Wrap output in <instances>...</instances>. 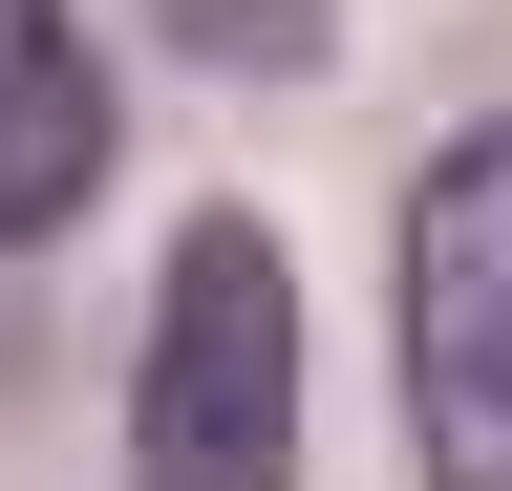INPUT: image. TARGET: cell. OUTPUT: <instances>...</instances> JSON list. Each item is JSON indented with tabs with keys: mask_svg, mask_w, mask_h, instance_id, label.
Masks as SVG:
<instances>
[{
	"mask_svg": "<svg viewBox=\"0 0 512 491\" xmlns=\"http://www.w3.org/2000/svg\"><path fill=\"white\" fill-rule=\"evenodd\" d=\"M86 193H107V65L64 0H0V257H43Z\"/></svg>",
	"mask_w": 512,
	"mask_h": 491,
	"instance_id": "cell-3",
	"label": "cell"
},
{
	"mask_svg": "<svg viewBox=\"0 0 512 491\" xmlns=\"http://www.w3.org/2000/svg\"><path fill=\"white\" fill-rule=\"evenodd\" d=\"M128 470H150V491H299V278H278L256 214L171 235L150 385H128Z\"/></svg>",
	"mask_w": 512,
	"mask_h": 491,
	"instance_id": "cell-1",
	"label": "cell"
},
{
	"mask_svg": "<svg viewBox=\"0 0 512 491\" xmlns=\"http://www.w3.org/2000/svg\"><path fill=\"white\" fill-rule=\"evenodd\" d=\"M192 65H320V0H171Z\"/></svg>",
	"mask_w": 512,
	"mask_h": 491,
	"instance_id": "cell-4",
	"label": "cell"
},
{
	"mask_svg": "<svg viewBox=\"0 0 512 491\" xmlns=\"http://www.w3.org/2000/svg\"><path fill=\"white\" fill-rule=\"evenodd\" d=\"M406 406L448 491H512V129H448L406 193Z\"/></svg>",
	"mask_w": 512,
	"mask_h": 491,
	"instance_id": "cell-2",
	"label": "cell"
}]
</instances>
